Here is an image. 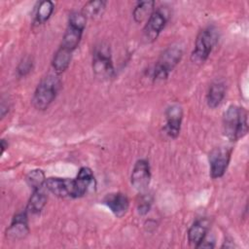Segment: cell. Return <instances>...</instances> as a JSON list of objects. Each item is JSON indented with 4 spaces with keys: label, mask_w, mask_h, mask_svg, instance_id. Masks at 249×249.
<instances>
[{
    "label": "cell",
    "mask_w": 249,
    "mask_h": 249,
    "mask_svg": "<svg viewBox=\"0 0 249 249\" xmlns=\"http://www.w3.org/2000/svg\"><path fill=\"white\" fill-rule=\"evenodd\" d=\"M223 132L230 141H237L248 132V114L240 106L231 105L223 115Z\"/></svg>",
    "instance_id": "1"
},
{
    "label": "cell",
    "mask_w": 249,
    "mask_h": 249,
    "mask_svg": "<svg viewBox=\"0 0 249 249\" xmlns=\"http://www.w3.org/2000/svg\"><path fill=\"white\" fill-rule=\"evenodd\" d=\"M61 87L60 79L54 74H48L38 84L33 97L32 105L35 109L43 111L48 109L56 97Z\"/></svg>",
    "instance_id": "2"
},
{
    "label": "cell",
    "mask_w": 249,
    "mask_h": 249,
    "mask_svg": "<svg viewBox=\"0 0 249 249\" xmlns=\"http://www.w3.org/2000/svg\"><path fill=\"white\" fill-rule=\"evenodd\" d=\"M218 40L217 30L213 26L203 28L196 36L195 49L191 54V60L194 63L201 64L209 56Z\"/></svg>",
    "instance_id": "3"
},
{
    "label": "cell",
    "mask_w": 249,
    "mask_h": 249,
    "mask_svg": "<svg viewBox=\"0 0 249 249\" xmlns=\"http://www.w3.org/2000/svg\"><path fill=\"white\" fill-rule=\"evenodd\" d=\"M183 55V51L179 46L168 47L158 59L155 68L153 80L154 82H161L168 78L170 72L179 63Z\"/></svg>",
    "instance_id": "4"
},
{
    "label": "cell",
    "mask_w": 249,
    "mask_h": 249,
    "mask_svg": "<svg viewBox=\"0 0 249 249\" xmlns=\"http://www.w3.org/2000/svg\"><path fill=\"white\" fill-rule=\"evenodd\" d=\"M86 22L87 18L82 12L71 13L60 47L73 53L81 41Z\"/></svg>",
    "instance_id": "5"
},
{
    "label": "cell",
    "mask_w": 249,
    "mask_h": 249,
    "mask_svg": "<svg viewBox=\"0 0 249 249\" xmlns=\"http://www.w3.org/2000/svg\"><path fill=\"white\" fill-rule=\"evenodd\" d=\"M92 70L97 78L109 79L114 74L111 51L107 44L100 43L94 48L92 54Z\"/></svg>",
    "instance_id": "6"
},
{
    "label": "cell",
    "mask_w": 249,
    "mask_h": 249,
    "mask_svg": "<svg viewBox=\"0 0 249 249\" xmlns=\"http://www.w3.org/2000/svg\"><path fill=\"white\" fill-rule=\"evenodd\" d=\"M167 20L168 13L166 9L160 7L155 10L143 28L142 37L145 43H153L154 41H156L162 29L164 28Z\"/></svg>",
    "instance_id": "7"
},
{
    "label": "cell",
    "mask_w": 249,
    "mask_h": 249,
    "mask_svg": "<svg viewBox=\"0 0 249 249\" xmlns=\"http://www.w3.org/2000/svg\"><path fill=\"white\" fill-rule=\"evenodd\" d=\"M231 156V148L217 147L209 153L210 175L213 179L222 177L230 163Z\"/></svg>",
    "instance_id": "8"
},
{
    "label": "cell",
    "mask_w": 249,
    "mask_h": 249,
    "mask_svg": "<svg viewBox=\"0 0 249 249\" xmlns=\"http://www.w3.org/2000/svg\"><path fill=\"white\" fill-rule=\"evenodd\" d=\"M151 181L150 164L146 160H138L132 169L130 176V183L132 187L139 193L147 190Z\"/></svg>",
    "instance_id": "9"
},
{
    "label": "cell",
    "mask_w": 249,
    "mask_h": 249,
    "mask_svg": "<svg viewBox=\"0 0 249 249\" xmlns=\"http://www.w3.org/2000/svg\"><path fill=\"white\" fill-rule=\"evenodd\" d=\"M29 233L27 211L19 212L12 220L11 225L6 230V237L10 240H21Z\"/></svg>",
    "instance_id": "10"
},
{
    "label": "cell",
    "mask_w": 249,
    "mask_h": 249,
    "mask_svg": "<svg viewBox=\"0 0 249 249\" xmlns=\"http://www.w3.org/2000/svg\"><path fill=\"white\" fill-rule=\"evenodd\" d=\"M166 124L164 126L165 133L172 139L177 138L180 133L181 124L183 120V109L179 104H172L165 111Z\"/></svg>",
    "instance_id": "11"
},
{
    "label": "cell",
    "mask_w": 249,
    "mask_h": 249,
    "mask_svg": "<svg viewBox=\"0 0 249 249\" xmlns=\"http://www.w3.org/2000/svg\"><path fill=\"white\" fill-rule=\"evenodd\" d=\"M103 203L118 218L124 216L129 207L128 197L125 194L120 192L106 195V196L103 198Z\"/></svg>",
    "instance_id": "12"
},
{
    "label": "cell",
    "mask_w": 249,
    "mask_h": 249,
    "mask_svg": "<svg viewBox=\"0 0 249 249\" xmlns=\"http://www.w3.org/2000/svg\"><path fill=\"white\" fill-rule=\"evenodd\" d=\"M45 187L56 196L72 197L74 190V179L50 177L46 180Z\"/></svg>",
    "instance_id": "13"
},
{
    "label": "cell",
    "mask_w": 249,
    "mask_h": 249,
    "mask_svg": "<svg viewBox=\"0 0 249 249\" xmlns=\"http://www.w3.org/2000/svg\"><path fill=\"white\" fill-rule=\"evenodd\" d=\"M94 182V176L90 168L81 167L77 177L74 179V190L72 197L77 198L86 195L89 186Z\"/></svg>",
    "instance_id": "14"
},
{
    "label": "cell",
    "mask_w": 249,
    "mask_h": 249,
    "mask_svg": "<svg viewBox=\"0 0 249 249\" xmlns=\"http://www.w3.org/2000/svg\"><path fill=\"white\" fill-rule=\"evenodd\" d=\"M209 229V221L205 218L196 220L188 231V240L192 246L198 247L206 237Z\"/></svg>",
    "instance_id": "15"
},
{
    "label": "cell",
    "mask_w": 249,
    "mask_h": 249,
    "mask_svg": "<svg viewBox=\"0 0 249 249\" xmlns=\"http://www.w3.org/2000/svg\"><path fill=\"white\" fill-rule=\"evenodd\" d=\"M225 94L226 87L224 83L218 81L212 83L206 95V102L208 107H210L211 109L217 108L222 103Z\"/></svg>",
    "instance_id": "16"
},
{
    "label": "cell",
    "mask_w": 249,
    "mask_h": 249,
    "mask_svg": "<svg viewBox=\"0 0 249 249\" xmlns=\"http://www.w3.org/2000/svg\"><path fill=\"white\" fill-rule=\"evenodd\" d=\"M72 59V52L59 47V49L56 51V53L53 55L52 65L54 69V72L59 74L64 72L68 67Z\"/></svg>",
    "instance_id": "17"
},
{
    "label": "cell",
    "mask_w": 249,
    "mask_h": 249,
    "mask_svg": "<svg viewBox=\"0 0 249 249\" xmlns=\"http://www.w3.org/2000/svg\"><path fill=\"white\" fill-rule=\"evenodd\" d=\"M47 203V195L42 188L33 190V193L27 203L26 211L31 214H38Z\"/></svg>",
    "instance_id": "18"
},
{
    "label": "cell",
    "mask_w": 249,
    "mask_h": 249,
    "mask_svg": "<svg viewBox=\"0 0 249 249\" xmlns=\"http://www.w3.org/2000/svg\"><path fill=\"white\" fill-rule=\"evenodd\" d=\"M155 11V1L147 0V1H140L136 4L132 16L137 23H141L144 20H148L151 15Z\"/></svg>",
    "instance_id": "19"
},
{
    "label": "cell",
    "mask_w": 249,
    "mask_h": 249,
    "mask_svg": "<svg viewBox=\"0 0 249 249\" xmlns=\"http://www.w3.org/2000/svg\"><path fill=\"white\" fill-rule=\"evenodd\" d=\"M54 9V5L50 0L41 1L36 9L35 17H34V23L35 24H43L45 23L52 16Z\"/></svg>",
    "instance_id": "20"
},
{
    "label": "cell",
    "mask_w": 249,
    "mask_h": 249,
    "mask_svg": "<svg viewBox=\"0 0 249 249\" xmlns=\"http://www.w3.org/2000/svg\"><path fill=\"white\" fill-rule=\"evenodd\" d=\"M106 2L101 1V0H96V1H89L86 3L84 6L82 13L85 15L86 18H94L96 17H100L105 9Z\"/></svg>",
    "instance_id": "21"
},
{
    "label": "cell",
    "mask_w": 249,
    "mask_h": 249,
    "mask_svg": "<svg viewBox=\"0 0 249 249\" xmlns=\"http://www.w3.org/2000/svg\"><path fill=\"white\" fill-rule=\"evenodd\" d=\"M46 180L47 179L45 177V173L41 169L30 170L25 177V181L27 185L32 189V191L42 188L43 185H45Z\"/></svg>",
    "instance_id": "22"
},
{
    "label": "cell",
    "mask_w": 249,
    "mask_h": 249,
    "mask_svg": "<svg viewBox=\"0 0 249 249\" xmlns=\"http://www.w3.org/2000/svg\"><path fill=\"white\" fill-rule=\"evenodd\" d=\"M33 68V59L31 56H25L18 63L17 68V73L19 77L26 76Z\"/></svg>",
    "instance_id": "23"
},
{
    "label": "cell",
    "mask_w": 249,
    "mask_h": 249,
    "mask_svg": "<svg viewBox=\"0 0 249 249\" xmlns=\"http://www.w3.org/2000/svg\"><path fill=\"white\" fill-rule=\"evenodd\" d=\"M152 198L150 196H142L137 203V211L140 215H146L151 208Z\"/></svg>",
    "instance_id": "24"
},
{
    "label": "cell",
    "mask_w": 249,
    "mask_h": 249,
    "mask_svg": "<svg viewBox=\"0 0 249 249\" xmlns=\"http://www.w3.org/2000/svg\"><path fill=\"white\" fill-rule=\"evenodd\" d=\"M6 148H8V143H6L5 139H1V155L4 154Z\"/></svg>",
    "instance_id": "25"
}]
</instances>
